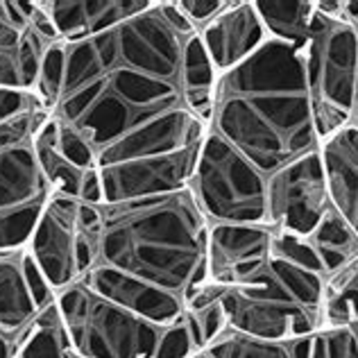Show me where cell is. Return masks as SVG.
<instances>
[{
    "instance_id": "1",
    "label": "cell",
    "mask_w": 358,
    "mask_h": 358,
    "mask_svg": "<svg viewBox=\"0 0 358 358\" xmlns=\"http://www.w3.org/2000/svg\"><path fill=\"white\" fill-rule=\"evenodd\" d=\"M195 32L177 0H152L105 32L64 43L50 114L84 138L98 173L204 141L209 127L182 91L184 48Z\"/></svg>"
},
{
    "instance_id": "2",
    "label": "cell",
    "mask_w": 358,
    "mask_h": 358,
    "mask_svg": "<svg viewBox=\"0 0 358 358\" xmlns=\"http://www.w3.org/2000/svg\"><path fill=\"white\" fill-rule=\"evenodd\" d=\"M78 268L141 284L186 304L206 281L209 220L188 188L78 209Z\"/></svg>"
},
{
    "instance_id": "3",
    "label": "cell",
    "mask_w": 358,
    "mask_h": 358,
    "mask_svg": "<svg viewBox=\"0 0 358 358\" xmlns=\"http://www.w3.org/2000/svg\"><path fill=\"white\" fill-rule=\"evenodd\" d=\"M209 131L263 175L320 150L304 50L268 39L248 62L220 73Z\"/></svg>"
},
{
    "instance_id": "4",
    "label": "cell",
    "mask_w": 358,
    "mask_h": 358,
    "mask_svg": "<svg viewBox=\"0 0 358 358\" xmlns=\"http://www.w3.org/2000/svg\"><path fill=\"white\" fill-rule=\"evenodd\" d=\"M327 277L270 257L266 272L250 286L222 295L229 329L270 343H290L322 329Z\"/></svg>"
},
{
    "instance_id": "5",
    "label": "cell",
    "mask_w": 358,
    "mask_h": 358,
    "mask_svg": "<svg viewBox=\"0 0 358 358\" xmlns=\"http://www.w3.org/2000/svg\"><path fill=\"white\" fill-rule=\"evenodd\" d=\"M78 358H152L166 327L131 313L78 279L55 295Z\"/></svg>"
},
{
    "instance_id": "6",
    "label": "cell",
    "mask_w": 358,
    "mask_h": 358,
    "mask_svg": "<svg viewBox=\"0 0 358 358\" xmlns=\"http://www.w3.org/2000/svg\"><path fill=\"white\" fill-rule=\"evenodd\" d=\"M48 114L36 107L0 125V252L27 248L55 195L34 152V131Z\"/></svg>"
},
{
    "instance_id": "7",
    "label": "cell",
    "mask_w": 358,
    "mask_h": 358,
    "mask_svg": "<svg viewBox=\"0 0 358 358\" xmlns=\"http://www.w3.org/2000/svg\"><path fill=\"white\" fill-rule=\"evenodd\" d=\"M304 62L313 120L322 143L354 122L358 96V30L345 18L324 16L317 9L313 32L304 48Z\"/></svg>"
},
{
    "instance_id": "8",
    "label": "cell",
    "mask_w": 358,
    "mask_h": 358,
    "mask_svg": "<svg viewBox=\"0 0 358 358\" xmlns=\"http://www.w3.org/2000/svg\"><path fill=\"white\" fill-rule=\"evenodd\" d=\"M188 191L209 224H266V175L213 131L200 145Z\"/></svg>"
},
{
    "instance_id": "9",
    "label": "cell",
    "mask_w": 358,
    "mask_h": 358,
    "mask_svg": "<svg viewBox=\"0 0 358 358\" xmlns=\"http://www.w3.org/2000/svg\"><path fill=\"white\" fill-rule=\"evenodd\" d=\"M331 211L320 150L266 175V224L272 231L310 238Z\"/></svg>"
},
{
    "instance_id": "10",
    "label": "cell",
    "mask_w": 358,
    "mask_h": 358,
    "mask_svg": "<svg viewBox=\"0 0 358 358\" xmlns=\"http://www.w3.org/2000/svg\"><path fill=\"white\" fill-rule=\"evenodd\" d=\"M270 241L268 224H209L204 284L224 293L254 284L270 263Z\"/></svg>"
},
{
    "instance_id": "11",
    "label": "cell",
    "mask_w": 358,
    "mask_h": 358,
    "mask_svg": "<svg viewBox=\"0 0 358 358\" xmlns=\"http://www.w3.org/2000/svg\"><path fill=\"white\" fill-rule=\"evenodd\" d=\"M34 3L0 0V89L36 96L50 43L32 21Z\"/></svg>"
},
{
    "instance_id": "12",
    "label": "cell",
    "mask_w": 358,
    "mask_h": 358,
    "mask_svg": "<svg viewBox=\"0 0 358 358\" xmlns=\"http://www.w3.org/2000/svg\"><path fill=\"white\" fill-rule=\"evenodd\" d=\"M78 209L80 200L75 197L52 195L27 243L34 266L39 268L55 295L80 279Z\"/></svg>"
},
{
    "instance_id": "13",
    "label": "cell",
    "mask_w": 358,
    "mask_h": 358,
    "mask_svg": "<svg viewBox=\"0 0 358 358\" xmlns=\"http://www.w3.org/2000/svg\"><path fill=\"white\" fill-rule=\"evenodd\" d=\"M55 293L34 266L27 248L0 252V336L21 345Z\"/></svg>"
},
{
    "instance_id": "14",
    "label": "cell",
    "mask_w": 358,
    "mask_h": 358,
    "mask_svg": "<svg viewBox=\"0 0 358 358\" xmlns=\"http://www.w3.org/2000/svg\"><path fill=\"white\" fill-rule=\"evenodd\" d=\"M200 145L175 155L148 157L100 171L98 175L102 184V197H105V202H120L131 200V197L173 193L188 188Z\"/></svg>"
},
{
    "instance_id": "15",
    "label": "cell",
    "mask_w": 358,
    "mask_h": 358,
    "mask_svg": "<svg viewBox=\"0 0 358 358\" xmlns=\"http://www.w3.org/2000/svg\"><path fill=\"white\" fill-rule=\"evenodd\" d=\"M215 73H227L248 62L270 36L254 0H227L224 9L197 30Z\"/></svg>"
},
{
    "instance_id": "16",
    "label": "cell",
    "mask_w": 358,
    "mask_h": 358,
    "mask_svg": "<svg viewBox=\"0 0 358 358\" xmlns=\"http://www.w3.org/2000/svg\"><path fill=\"white\" fill-rule=\"evenodd\" d=\"M64 43L109 30L152 5V0H39Z\"/></svg>"
},
{
    "instance_id": "17",
    "label": "cell",
    "mask_w": 358,
    "mask_h": 358,
    "mask_svg": "<svg viewBox=\"0 0 358 358\" xmlns=\"http://www.w3.org/2000/svg\"><path fill=\"white\" fill-rule=\"evenodd\" d=\"M331 209L358 236V125L343 127L320 143Z\"/></svg>"
},
{
    "instance_id": "18",
    "label": "cell",
    "mask_w": 358,
    "mask_h": 358,
    "mask_svg": "<svg viewBox=\"0 0 358 358\" xmlns=\"http://www.w3.org/2000/svg\"><path fill=\"white\" fill-rule=\"evenodd\" d=\"M270 39L304 50L315 23V0H254Z\"/></svg>"
},
{
    "instance_id": "19",
    "label": "cell",
    "mask_w": 358,
    "mask_h": 358,
    "mask_svg": "<svg viewBox=\"0 0 358 358\" xmlns=\"http://www.w3.org/2000/svg\"><path fill=\"white\" fill-rule=\"evenodd\" d=\"M34 152L52 193L80 200L89 171H82L80 166H75L71 159L64 157L57 145V125H55V118L50 114L39 122V127L34 131Z\"/></svg>"
},
{
    "instance_id": "20",
    "label": "cell",
    "mask_w": 358,
    "mask_h": 358,
    "mask_svg": "<svg viewBox=\"0 0 358 358\" xmlns=\"http://www.w3.org/2000/svg\"><path fill=\"white\" fill-rule=\"evenodd\" d=\"M215 73L213 64L206 55L197 32L186 41L184 62H182V91L188 111L209 127L213 114V93H215Z\"/></svg>"
},
{
    "instance_id": "21",
    "label": "cell",
    "mask_w": 358,
    "mask_h": 358,
    "mask_svg": "<svg viewBox=\"0 0 358 358\" xmlns=\"http://www.w3.org/2000/svg\"><path fill=\"white\" fill-rule=\"evenodd\" d=\"M313 336L290 343H270L227 329L220 338L197 354V358H310Z\"/></svg>"
},
{
    "instance_id": "22",
    "label": "cell",
    "mask_w": 358,
    "mask_h": 358,
    "mask_svg": "<svg viewBox=\"0 0 358 358\" xmlns=\"http://www.w3.org/2000/svg\"><path fill=\"white\" fill-rule=\"evenodd\" d=\"M310 245L322 263L324 277H331L334 272L350 266L358 259V236L334 209L327 213V218L320 222V227L310 234Z\"/></svg>"
},
{
    "instance_id": "23",
    "label": "cell",
    "mask_w": 358,
    "mask_h": 358,
    "mask_svg": "<svg viewBox=\"0 0 358 358\" xmlns=\"http://www.w3.org/2000/svg\"><path fill=\"white\" fill-rule=\"evenodd\" d=\"M358 327V259L324 281L322 329Z\"/></svg>"
},
{
    "instance_id": "24",
    "label": "cell",
    "mask_w": 358,
    "mask_h": 358,
    "mask_svg": "<svg viewBox=\"0 0 358 358\" xmlns=\"http://www.w3.org/2000/svg\"><path fill=\"white\" fill-rule=\"evenodd\" d=\"M14 358H78L55 301L39 313L36 322L18 345Z\"/></svg>"
},
{
    "instance_id": "25",
    "label": "cell",
    "mask_w": 358,
    "mask_h": 358,
    "mask_svg": "<svg viewBox=\"0 0 358 358\" xmlns=\"http://www.w3.org/2000/svg\"><path fill=\"white\" fill-rule=\"evenodd\" d=\"M182 320L188 329V334L193 338V345L197 352L206 350L215 338H220L229 329V320L222 304V297L202 308H184Z\"/></svg>"
},
{
    "instance_id": "26",
    "label": "cell",
    "mask_w": 358,
    "mask_h": 358,
    "mask_svg": "<svg viewBox=\"0 0 358 358\" xmlns=\"http://www.w3.org/2000/svg\"><path fill=\"white\" fill-rule=\"evenodd\" d=\"M270 257H277L281 261L293 263V266L306 268V270H315V272H320V275H324L322 263H320L317 254H315L313 245H310L308 238L293 236V234L272 231Z\"/></svg>"
},
{
    "instance_id": "27",
    "label": "cell",
    "mask_w": 358,
    "mask_h": 358,
    "mask_svg": "<svg viewBox=\"0 0 358 358\" xmlns=\"http://www.w3.org/2000/svg\"><path fill=\"white\" fill-rule=\"evenodd\" d=\"M310 358H358V338L354 329H320L313 336Z\"/></svg>"
},
{
    "instance_id": "28",
    "label": "cell",
    "mask_w": 358,
    "mask_h": 358,
    "mask_svg": "<svg viewBox=\"0 0 358 358\" xmlns=\"http://www.w3.org/2000/svg\"><path fill=\"white\" fill-rule=\"evenodd\" d=\"M197 354L200 352L195 350L193 338L188 334L184 320L179 317L175 324L164 329V336L152 358H197Z\"/></svg>"
},
{
    "instance_id": "29",
    "label": "cell",
    "mask_w": 358,
    "mask_h": 358,
    "mask_svg": "<svg viewBox=\"0 0 358 358\" xmlns=\"http://www.w3.org/2000/svg\"><path fill=\"white\" fill-rule=\"evenodd\" d=\"M177 5L188 21L195 25V30H200L202 25H206L213 16L222 12L227 0H177Z\"/></svg>"
},
{
    "instance_id": "30",
    "label": "cell",
    "mask_w": 358,
    "mask_h": 358,
    "mask_svg": "<svg viewBox=\"0 0 358 358\" xmlns=\"http://www.w3.org/2000/svg\"><path fill=\"white\" fill-rule=\"evenodd\" d=\"M36 107H41V102L32 93H16V91L0 89V125L21 114H27V111H32Z\"/></svg>"
},
{
    "instance_id": "31",
    "label": "cell",
    "mask_w": 358,
    "mask_h": 358,
    "mask_svg": "<svg viewBox=\"0 0 358 358\" xmlns=\"http://www.w3.org/2000/svg\"><path fill=\"white\" fill-rule=\"evenodd\" d=\"M343 18L358 30V0H343Z\"/></svg>"
},
{
    "instance_id": "32",
    "label": "cell",
    "mask_w": 358,
    "mask_h": 358,
    "mask_svg": "<svg viewBox=\"0 0 358 358\" xmlns=\"http://www.w3.org/2000/svg\"><path fill=\"white\" fill-rule=\"evenodd\" d=\"M354 122L358 125V96H356V111H354Z\"/></svg>"
},
{
    "instance_id": "33",
    "label": "cell",
    "mask_w": 358,
    "mask_h": 358,
    "mask_svg": "<svg viewBox=\"0 0 358 358\" xmlns=\"http://www.w3.org/2000/svg\"><path fill=\"white\" fill-rule=\"evenodd\" d=\"M354 334H356V338H358V327H354Z\"/></svg>"
}]
</instances>
